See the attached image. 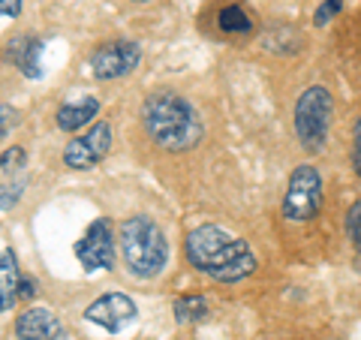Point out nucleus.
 I'll return each mask as SVG.
<instances>
[{
  "label": "nucleus",
  "mask_w": 361,
  "mask_h": 340,
  "mask_svg": "<svg viewBox=\"0 0 361 340\" xmlns=\"http://www.w3.org/2000/svg\"><path fill=\"white\" fill-rule=\"evenodd\" d=\"M187 259L217 283H238L259 268L253 247L214 223H202L187 235Z\"/></svg>",
  "instance_id": "1"
},
{
  "label": "nucleus",
  "mask_w": 361,
  "mask_h": 340,
  "mask_svg": "<svg viewBox=\"0 0 361 340\" xmlns=\"http://www.w3.org/2000/svg\"><path fill=\"white\" fill-rule=\"evenodd\" d=\"M142 123L151 142L172 154L196 148L205 135V127H202V118L193 103L175 90H154L142 106Z\"/></svg>",
  "instance_id": "2"
},
{
  "label": "nucleus",
  "mask_w": 361,
  "mask_h": 340,
  "mask_svg": "<svg viewBox=\"0 0 361 340\" xmlns=\"http://www.w3.org/2000/svg\"><path fill=\"white\" fill-rule=\"evenodd\" d=\"M118 247L127 271L139 280H154L157 274H163L169 262L166 232L145 214H135V217H127L121 223Z\"/></svg>",
  "instance_id": "3"
},
{
  "label": "nucleus",
  "mask_w": 361,
  "mask_h": 340,
  "mask_svg": "<svg viewBox=\"0 0 361 340\" xmlns=\"http://www.w3.org/2000/svg\"><path fill=\"white\" fill-rule=\"evenodd\" d=\"M331 118H334V99H331L329 87L313 85L298 97L295 111H292V123H295V135H298L301 148L307 154H322L325 151Z\"/></svg>",
  "instance_id": "4"
},
{
  "label": "nucleus",
  "mask_w": 361,
  "mask_h": 340,
  "mask_svg": "<svg viewBox=\"0 0 361 340\" xmlns=\"http://www.w3.org/2000/svg\"><path fill=\"white\" fill-rule=\"evenodd\" d=\"M322 211V175L310 163L292 169L286 196H283V217L292 223H307Z\"/></svg>",
  "instance_id": "5"
},
{
  "label": "nucleus",
  "mask_w": 361,
  "mask_h": 340,
  "mask_svg": "<svg viewBox=\"0 0 361 340\" xmlns=\"http://www.w3.org/2000/svg\"><path fill=\"white\" fill-rule=\"evenodd\" d=\"M109 151H111V123L94 121L82 135L70 139V145L63 148V163L66 169H75V172H87V169L103 163Z\"/></svg>",
  "instance_id": "6"
},
{
  "label": "nucleus",
  "mask_w": 361,
  "mask_h": 340,
  "mask_svg": "<svg viewBox=\"0 0 361 340\" xmlns=\"http://www.w3.org/2000/svg\"><path fill=\"white\" fill-rule=\"evenodd\" d=\"M75 259L87 274H94V271H109L115 265V232H111V223L106 217H97L87 226V232L78 238Z\"/></svg>",
  "instance_id": "7"
},
{
  "label": "nucleus",
  "mask_w": 361,
  "mask_h": 340,
  "mask_svg": "<svg viewBox=\"0 0 361 340\" xmlns=\"http://www.w3.org/2000/svg\"><path fill=\"white\" fill-rule=\"evenodd\" d=\"M139 63H142V49H139V42H130V40L103 42L90 54V73L97 78H103V82L130 75Z\"/></svg>",
  "instance_id": "8"
},
{
  "label": "nucleus",
  "mask_w": 361,
  "mask_h": 340,
  "mask_svg": "<svg viewBox=\"0 0 361 340\" xmlns=\"http://www.w3.org/2000/svg\"><path fill=\"white\" fill-rule=\"evenodd\" d=\"M135 316H139V308H135V301L130 296H123V292H106V296H99L94 304L85 308V320L106 328L109 334L127 332L135 322Z\"/></svg>",
  "instance_id": "9"
},
{
  "label": "nucleus",
  "mask_w": 361,
  "mask_h": 340,
  "mask_svg": "<svg viewBox=\"0 0 361 340\" xmlns=\"http://www.w3.org/2000/svg\"><path fill=\"white\" fill-rule=\"evenodd\" d=\"M16 337L18 340H70L66 328L49 308H27L16 320Z\"/></svg>",
  "instance_id": "10"
},
{
  "label": "nucleus",
  "mask_w": 361,
  "mask_h": 340,
  "mask_svg": "<svg viewBox=\"0 0 361 340\" xmlns=\"http://www.w3.org/2000/svg\"><path fill=\"white\" fill-rule=\"evenodd\" d=\"M42 51L45 42L37 37H13L6 45V61H13L27 78H42Z\"/></svg>",
  "instance_id": "11"
},
{
  "label": "nucleus",
  "mask_w": 361,
  "mask_h": 340,
  "mask_svg": "<svg viewBox=\"0 0 361 340\" xmlns=\"http://www.w3.org/2000/svg\"><path fill=\"white\" fill-rule=\"evenodd\" d=\"M97 115H99V99L82 97V99H75V103H63L58 109V115H54V121H58L61 130L75 133V130H82L85 123H94Z\"/></svg>",
  "instance_id": "12"
},
{
  "label": "nucleus",
  "mask_w": 361,
  "mask_h": 340,
  "mask_svg": "<svg viewBox=\"0 0 361 340\" xmlns=\"http://www.w3.org/2000/svg\"><path fill=\"white\" fill-rule=\"evenodd\" d=\"M18 280H21L18 259L6 247V250H0V313L13 310V304L18 298Z\"/></svg>",
  "instance_id": "13"
},
{
  "label": "nucleus",
  "mask_w": 361,
  "mask_h": 340,
  "mask_svg": "<svg viewBox=\"0 0 361 340\" xmlns=\"http://www.w3.org/2000/svg\"><path fill=\"white\" fill-rule=\"evenodd\" d=\"M262 45L271 54H295L301 51L304 37L292 25H271L262 37Z\"/></svg>",
  "instance_id": "14"
},
{
  "label": "nucleus",
  "mask_w": 361,
  "mask_h": 340,
  "mask_svg": "<svg viewBox=\"0 0 361 340\" xmlns=\"http://www.w3.org/2000/svg\"><path fill=\"white\" fill-rule=\"evenodd\" d=\"M172 310H175L178 325H193L208 316V301H205V296H180Z\"/></svg>",
  "instance_id": "15"
},
{
  "label": "nucleus",
  "mask_w": 361,
  "mask_h": 340,
  "mask_svg": "<svg viewBox=\"0 0 361 340\" xmlns=\"http://www.w3.org/2000/svg\"><path fill=\"white\" fill-rule=\"evenodd\" d=\"M217 25H220V30H226V33H250V30H253L250 16H247L238 4H232V6L220 9Z\"/></svg>",
  "instance_id": "16"
},
{
  "label": "nucleus",
  "mask_w": 361,
  "mask_h": 340,
  "mask_svg": "<svg viewBox=\"0 0 361 340\" xmlns=\"http://www.w3.org/2000/svg\"><path fill=\"white\" fill-rule=\"evenodd\" d=\"M25 166H27V154H25V148H18V145H13V148H6L0 154V169H4L6 175H16Z\"/></svg>",
  "instance_id": "17"
},
{
  "label": "nucleus",
  "mask_w": 361,
  "mask_h": 340,
  "mask_svg": "<svg viewBox=\"0 0 361 340\" xmlns=\"http://www.w3.org/2000/svg\"><path fill=\"white\" fill-rule=\"evenodd\" d=\"M21 193H25V181H9V184L0 187V211H9V208H16L18 202H21Z\"/></svg>",
  "instance_id": "18"
},
{
  "label": "nucleus",
  "mask_w": 361,
  "mask_h": 340,
  "mask_svg": "<svg viewBox=\"0 0 361 340\" xmlns=\"http://www.w3.org/2000/svg\"><path fill=\"white\" fill-rule=\"evenodd\" d=\"M346 232H349V241H353V247L361 256V199L346 214Z\"/></svg>",
  "instance_id": "19"
},
{
  "label": "nucleus",
  "mask_w": 361,
  "mask_h": 340,
  "mask_svg": "<svg viewBox=\"0 0 361 340\" xmlns=\"http://www.w3.org/2000/svg\"><path fill=\"white\" fill-rule=\"evenodd\" d=\"M341 9H343V0H322L319 9L313 13V25L316 28H325L337 13H341Z\"/></svg>",
  "instance_id": "20"
},
{
  "label": "nucleus",
  "mask_w": 361,
  "mask_h": 340,
  "mask_svg": "<svg viewBox=\"0 0 361 340\" xmlns=\"http://www.w3.org/2000/svg\"><path fill=\"white\" fill-rule=\"evenodd\" d=\"M18 127V109H13L9 103H0V139Z\"/></svg>",
  "instance_id": "21"
},
{
  "label": "nucleus",
  "mask_w": 361,
  "mask_h": 340,
  "mask_svg": "<svg viewBox=\"0 0 361 340\" xmlns=\"http://www.w3.org/2000/svg\"><path fill=\"white\" fill-rule=\"evenodd\" d=\"M353 169L361 178V121L355 123V135H353Z\"/></svg>",
  "instance_id": "22"
},
{
  "label": "nucleus",
  "mask_w": 361,
  "mask_h": 340,
  "mask_svg": "<svg viewBox=\"0 0 361 340\" xmlns=\"http://www.w3.org/2000/svg\"><path fill=\"white\" fill-rule=\"evenodd\" d=\"M21 6H25V0H0V16L18 18L21 16Z\"/></svg>",
  "instance_id": "23"
},
{
  "label": "nucleus",
  "mask_w": 361,
  "mask_h": 340,
  "mask_svg": "<svg viewBox=\"0 0 361 340\" xmlns=\"http://www.w3.org/2000/svg\"><path fill=\"white\" fill-rule=\"evenodd\" d=\"M37 280H33V277H27V274H21V280H18V296L21 298H33V296H37Z\"/></svg>",
  "instance_id": "24"
},
{
  "label": "nucleus",
  "mask_w": 361,
  "mask_h": 340,
  "mask_svg": "<svg viewBox=\"0 0 361 340\" xmlns=\"http://www.w3.org/2000/svg\"><path fill=\"white\" fill-rule=\"evenodd\" d=\"M139 4H151V0H139Z\"/></svg>",
  "instance_id": "25"
}]
</instances>
